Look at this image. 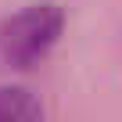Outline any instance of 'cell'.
<instances>
[{"label":"cell","mask_w":122,"mask_h":122,"mask_svg":"<svg viewBox=\"0 0 122 122\" xmlns=\"http://www.w3.org/2000/svg\"><path fill=\"white\" fill-rule=\"evenodd\" d=\"M61 25H65L61 7H54V4H29L15 18H7L4 29H0V54H4V61H11L18 68L36 65L57 43Z\"/></svg>","instance_id":"6da1fadb"},{"label":"cell","mask_w":122,"mask_h":122,"mask_svg":"<svg viewBox=\"0 0 122 122\" xmlns=\"http://www.w3.org/2000/svg\"><path fill=\"white\" fill-rule=\"evenodd\" d=\"M40 101H32L29 90L22 86H4L0 90V118H40Z\"/></svg>","instance_id":"7a4b0ae2"}]
</instances>
